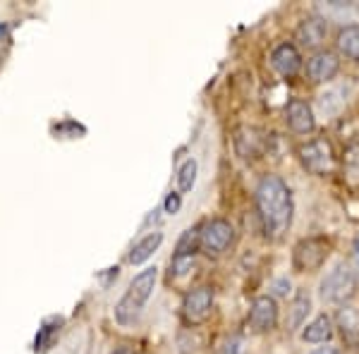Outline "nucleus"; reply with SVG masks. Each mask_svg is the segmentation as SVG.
<instances>
[{
  "label": "nucleus",
  "instance_id": "nucleus-1",
  "mask_svg": "<svg viewBox=\"0 0 359 354\" xmlns=\"http://www.w3.org/2000/svg\"><path fill=\"white\" fill-rule=\"evenodd\" d=\"M257 211L266 237H280L292 223V191L278 175H266L257 187Z\"/></svg>",
  "mask_w": 359,
  "mask_h": 354
},
{
  "label": "nucleus",
  "instance_id": "nucleus-2",
  "mask_svg": "<svg viewBox=\"0 0 359 354\" xmlns=\"http://www.w3.org/2000/svg\"><path fill=\"white\" fill-rule=\"evenodd\" d=\"M156 280H158V268H156V266H149V268H144L142 273H137L135 280L130 282L127 294L118 301V306H115V318H118L120 323L137 321L139 311L144 309V304H147L149 297L154 294Z\"/></svg>",
  "mask_w": 359,
  "mask_h": 354
},
{
  "label": "nucleus",
  "instance_id": "nucleus-3",
  "mask_svg": "<svg viewBox=\"0 0 359 354\" xmlns=\"http://www.w3.org/2000/svg\"><path fill=\"white\" fill-rule=\"evenodd\" d=\"M359 287V275L350 264L340 261L331 271L326 273V278L321 280V299L326 304H345L355 297Z\"/></svg>",
  "mask_w": 359,
  "mask_h": 354
},
{
  "label": "nucleus",
  "instance_id": "nucleus-4",
  "mask_svg": "<svg viewBox=\"0 0 359 354\" xmlns=\"http://www.w3.org/2000/svg\"><path fill=\"white\" fill-rule=\"evenodd\" d=\"M297 156H299V163L304 165V170H309L311 175H316V177L331 175L335 170V165H338L331 142L323 137L311 139V142H306L304 147H299Z\"/></svg>",
  "mask_w": 359,
  "mask_h": 354
},
{
  "label": "nucleus",
  "instance_id": "nucleus-5",
  "mask_svg": "<svg viewBox=\"0 0 359 354\" xmlns=\"http://www.w3.org/2000/svg\"><path fill=\"white\" fill-rule=\"evenodd\" d=\"M328 259V242L323 237H306L297 242L292 252V266L299 273H314L326 264Z\"/></svg>",
  "mask_w": 359,
  "mask_h": 354
},
{
  "label": "nucleus",
  "instance_id": "nucleus-6",
  "mask_svg": "<svg viewBox=\"0 0 359 354\" xmlns=\"http://www.w3.org/2000/svg\"><path fill=\"white\" fill-rule=\"evenodd\" d=\"M233 240H235V228H233V223H230V220H225V218L208 220V223L199 232L201 249H204L206 254H213V257L223 254L225 249L233 245Z\"/></svg>",
  "mask_w": 359,
  "mask_h": 354
},
{
  "label": "nucleus",
  "instance_id": "nucleus-7",
  "mask_svg": "<svg viewBox=\"0 0 359 354\" xmlns=\"http://www.w3.org/2000/svg\"><path fill=\"white\" fill-rule=\"evenodd\" d=\"M247 326L252 328V333H269L278 326V304L273 297L262 294L252 301L247 313Z\"/></svg>",
  "mask_w": 359,
  "mask_h": 354
},
{
  "label": "nucleus",
  "instance_id": "nucleus-8",
  "mask_svg": "<svg viewBox=\"0 0 359 354\" xmlns=\"http://www.w3.org/2000/svg\"><path fill=\"white\" fill-rule=\"evenodd\" d=\"M213 309V290L211 287H196L184 294L182 301V316L189 326H199L211 316Z\"/></svg>",
  "mask_w": 359,
  "mask_h": 354
},
{
  "label": "nucleus",
  "instance_id": "nucleus-9",
  "mask_svg": "<svg viewBox=\"0 0 359 354\" xmlns=\"http://www.w3.org/2000/svg\"><path fill=\"white\" fill-rule=\"evenodd\" d=\"M338 69H340V60L331 50H318V53H314L306 60V74L316 84L331 82L335 74H338Z\"/></svg>",
  "mask_w": 359,
  "mask_h": 354
},
{
  "label": "nucleus",
  "instance_id": "nucleus-10",
  "mask_svg": "<svg viewBox=\"0 0 359 354\" xmlns=\"http://www.w3.org/2000/svg\"><path fill=\"white\" fill-rule=\"evenodd\" d=\"M271 65H273V69L280 77L292 79L302 69V55H299V50L292 43H280L271 53Z\"/></svg>",
  "mask_w": 359,
  "mask_h": 354
},
{
  "label": "nucleus",
  "instance_id": "nucleus-11",
  "mask_svg": "<svg viewBox=\"0 0 359 354\" xmlns=\"http://www.w3.org/2000/svg\"><path fill=\"white\" fill-rule=\"evenodd\" d=\"M285 120H287V125H290V130L297 132V135H309L316 127L314 110L309 108V103L299 101V98H292L285 106Z\"/></svg>",
  "mask_w": 359,
  "mask_h": 354
},
{
  "label": "nucleus",
  "instance_id": "nucleus-12",
  "mask_svg": "<svg viewBox=\"0 0 359 354\" xmlns=\"http://www.w3.org/2000/svg\"><path fill=\"white\" fill-rule=\"evenodd\" d=\"M235 149L242 158H259L266 149V137L254 127H240L235 132Z\"/></svg>",
  "mask_w": 359,
  "mask_h": 354
},
{
  "label": "nucleus",
  "instance_id": "nucleus-13",
  "mask_svg": "<svg viewBox=\"0 0 359 354\" xmlns=\"http://www.w3.org/2000/svg\"><path fill=\"white\" fill-rule=\"evenodd\" d=\"M326 34H328L326 20H321V17H306L297 27V41L304 48H318V46L326 41Z\"/></svg>",
  "mask_w": 359,
  "mask_h": 354
},
{
  "label": "nucleus",
  "instance_id": "nucleus-14",
  "mask_svg": "<svg viewBox=\"0 0 359 354\" xmlns=\"http://www.w3.org/2000/svg\"><path fill=\"white\" fill-rule=\"evenodd\" d=\"M345 103H347V86H331V89H326L323 94H318L316 106L321 115L335 118V115L345 108Z\"/></svg>",
  "mask_w": 359,
  "mask_h": 354
},
{
  "label": "nucleus",
  "instance_id": "nucleus-15",
  "mask_svg": "<svg viewBox=\"0 0 359 354\" xmlns=\"http://www.w3.org/2000/svg\"><path fill=\"white\" fill-rule=\"evenodd\" d=\"M333 338V323L326 313H318L311 323H306V328L302 330V340L311 342V345H321Z\"/></svg>",
  "mask_w": 359,
  "mask_h": 354
},
{
  "label": "nucleus",
  "instance_id": "nucleus-16",
  "mask_svg": "<svg viewBox=\"0 0 359 354\" xmlns=\"http://www.w3.org/2000/svg\"><path fill=\"white\" fill-rule=\"evenodd\" d=\"M161 245H163V235H161V232H151V235L142 237V240H139L137 245L132 247V252H130V264H132V266H142L144 261H149L156 252H158V247H161Z\"/></svg>",
  "mask_w": 359,
  "mask_h": 354
},
{
  "label": "nucleus",
  "instance_id": "nucleus-17",
  "mask_svg": "<svg viewBox=\"0 0 359 354\" xmlns=\"http://www.w3.org/2000/svg\"><path fill=\"white\" fill-rule=\"evenodd\" d=\"M338 328L340 333H343L345 342H350V345H357L359 342V311L352 309V306H343L338 313Z\"/></svg>",
  "mask_w": 359,
  "mask_h": 354
},
{
  "label": "nucleus",
  "instance_id": "nucleus-18",
  "mask_svg": "<svg viewBox=\"0 0 359 354\" xmlns=\"http://www.w3.org/2000/svg\"><path fill=\"white\" fill-rule=\"evenodd\" d=\"M338 50L350 60L359 62V27L347 25L338 34Z\"/></svg>",
  "mask_w": 359,
  "mask_h": 354
},
{
  "label": "nucleus",
  "instance_id": "nucleus-19",
  "mask_svg": "<svg viewBox=\"0 0 359 354\" xmlns=\"http://www.w3.org/2000/svg\"><path fill=\"white\" fill-rule=\"evenodd\" d=\"M311 309V297L306 290H297L292 299V306H290V330L299 328L302 323L306 321V313Z\"/></svg>",
  "mask_w": 359,
  "mask_h": 354
},
{
  "label": "nucleus",
  "instance_id": "nucleus-20",
  "mask_svg": "<svg viewBox=\"0 0 359 354\" xmlns=\"http://www.w3.org/2000/svg\"><path fill=\"white\" fill-rule=\"evenodd\" d=\"M343 172L345 179L357 187L359 184V144H352V147L345 149V158H343Z\"/></svg>",
  "mask_w": 359,
  "mask_h": 354
},
{
  "label": "nucleus",
  "instance_id": "nucleus-21",
  "mask_svg": "<svg viewBox=\"0 0 359 354\" xmlns=\"http://www.w3.org/2000/svg\"><path fill=\"white\" fill-rule=\"evenodd\" d=\"M196 247H201L199 245V230H184V235L180 237V242H177V252H175V259H189L192 261L194 257V252H196Z\"/></svg>",
  "mask_w": 359,
  "mask_h": 354
},
{
  "label": "nucleus",
  "instance_id": "nucleus-22",
  "mask_svg": "<svg viewBox=\"0 0 359 354\" xmlns=\"http://www.w3.org/2000/svg\"><path fill=\"white\" fill-rule=\"evenodd\" d=\"M196 170H199V165H196L194 158H187L182 165H180V170H177V187H180V191H189L194 187Z\"/></svg>",
  "mask_w": 359,
  "mask_h": 354
},
{
  "label": "nucleus",
  "instance_id": "nucleus-23",
  "mask_svg": "<svg viewBox=\"0 0 359 354\" xmlns=\"http://www.w3.org/2000/svg\"><path fill=\"white\" fill-rule=\"evenodd\" d=\"M216 354H242V342L233 338V340H225L221 347L216 350Z\"/></svg>",
  "mask_w": 359,
  "mask_h": 354
},
{
  "label": "nucleus",
  "instance_id": "nucleus-24",
  "mask_svg": "<svg viewBox=\"0 0 359 354\" xmlns=\"http://www.w3.org/2000/svg\"><path fill=\"white\" fill-rule=\"evenodd\" d=\"M180 206H182V199H180V194H177V191H170V194L165 196V204H163L165 213H177Z\"/></svg>",
  "mask_w": 359,
  "mask_h": 354
},
{
  "label": "nucleus",
  "instance_id": "nucleus-25",
  "mask_svg": "<svg viewBox=\"0 0 359 354\" xmlns=\"http://www.w3.org/2000/svg\"><path fill=\"white\" fill-rule=\"evenodd\" d=\"M276 292L278 294H287V292H290V282H287V280H278L276 282Z\"/></svg>",
  "mask_w": 359,
  "mask_h": 354
},
{
  "label": "nucleus",
  "instance_id": "nucleus-26",
  "mask_svg": "<svg viewBox=\"0 0 359 354\" xmlns=\"http://www.w3.org/2000/svg\"><path fill=\"white\" fill-rule=\"evenodd\" d=\"M311 354H343L338 350V347H318V350H314Z\"/></svg>",
  "mask_w": 359,
  "mask_h": 354
},
{
  "label": "nucleus",
  "instance_id": "nucleus-27",
  "mask_svg": "<svg viewBox=\"0 0 359 354\" xmlns=\"http://www.w3.org/2000/svg\"><path fill=\"white\" fill-rule=\"evenodd\" d=\"M352 259H355L359 266V237H355V242H352Z\"/></svg>",
  "mask_w": 359,
  "mask_h": 354
},
{
  "label": "nucleus",
  "instance_id": "nucleus-28",
  "mask_svg": "<svg viewBox=\"0 0 359 354\" xmlns=\"http://www.w3.org/2000/svg\"><path fill=\"white\" fill-rule=\"evenodd\" d=\"M113 354H132L130 350H127V347H120V350H115Z\"/></svg>",
  "mask_w": 359,
  "mask_h": 354
},
{
  "label": "nucleus",
  "instance_id": "nucleus-29",
  "mask_svg": "<svg viewBox=\"0 0 359 354\" xmlns=\"http://www.w3.org/2000/svg\"><path fill=\"white\" fill-rule=\"evenodd\" d=\"M5 34H8V27L0 25V39H5Z\"/></svg>",
  "mask_w": 359,
  "mask_h": 354
}]
</instances>
